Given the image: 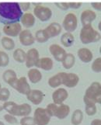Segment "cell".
Listing matches in <instances>:
<instances>
[{
  "label": "cell",
  "mask_w": 101,
  "mask_h": 125,
  "mask_svg": "<svg viewBox=\"0 0 101 125\" xmlns=\"http://www.w3.org/2000/svg\"><path fill=\"white\" fill-rule=\"evenodd\" d=\"M45 30L49 38H52L58 36L61 33L62 27H61V25L60 23L57 22H53L48 25Z\"/></svg>",
  "instance_id": "obj_19"
},
{
  "label": "cell",
  "mask_w": 101,
  "mask_h": 125,
  "mask_svg": "<svg viewBox=\"0 0 101 125\" xmlns=\"http://www.w3.org/2000/svg\"><path fill=\"white\" fill-rule=\"evenodd\" d=\"M83 120V113L81 110H76L72 115L71 123L73 125H79L82 122Z\"/></svg>",
  "instance_id": "obj_30"
},
{
  "label": "cell",
  "mask_w": 101,
  "mask_h": 125,
  "mask_svg": "<svg viewBox=\"0 0 101 125\" xmlns=\"http://www.w3.org/2000/svg\"><path fill=\"white\" fill-rule=\"evenodd\" d=\"M48 85L51 88H58L61 85H62L61 83V72L57 73L56 75L51 76V78L48 79Z\"/></svg>",
  "instance_id": "obj_29"
},
{
  "label": "cell",
  "mask_w": 101,
  "mask_h": 125,
  "mask_svg": "<svg viewBox=\"0 0 101 125\" xmlns=\"http://www.w3.org/2000/svg\"><path fill=\"white\" fill-rule=\"evenodd\" d=\"M0 125H5V124H4L2 121H1V120H0Z\"/></svg>",
  "instance_id": "obj_44"
},
{
  "label": "cell",
  "mask_w": 101,
  "mask_h": 125,
  "mask_svg": "<svg viewBox=\"0 0 101 125\" xmlns=\"http://www.w3.org/2000/svg\"><path fill=\"white\" fill-rule=\"evenodd\" d=\"M83 99H86L94 103H101V84L99 82H93L86 89Z\"/></svg>",
  "instance_id": "obj_3"
},
{
  "label": "cell",
  "mask_w": 101,
  "mask_h": 125,
  "mask_svg": "<svg viewBox=\"0 0 101 125\" xmlns=\"http://www.w3.org/2000/svg\"><path fill=\"white\" fill-rule=\"evenodd\" d=\"M11 87L13 88L17 92L23 94L27 95L29 93V92L31 90L30 89V84L27 81V79L26 77H20V78H17L16 82L12 85Z\"/></svg>",
  "instance_id": "obj_8"
},
{
  "label": "cell",
  "mask_w": 101,
  "mask_h": 125,
  "mask_svg": "<svg viewBox=\"0 0 101 125\" xmlns=\"http://www.w3.org/2000/svg\"><path fill=\"white\" fill-rule=\"evenodd\" d=\"M80 41L83 44H89L100 41V33L92 27V25L83 26L79 33Z\"/></svg>",
  "instance_id": "obj_2"
},
{
  "label": "cell",
  "mask_w": 101,
  "mask_h": 125,
  "mask_svg": "<svg viewBox=\"0 0 101 125\" xmlns=\"http://www.w3.org/2000/svg\"><path fill=\"white\" fill-rule=\"evenodd\" d=\"M45 94L39 89H31L27 95V100L34 105L41 104L45 99Z\"/></svg>",
  "instance_id": "obj_13"
},
{
  "label": "cell",
  "mask_w": 101,
  "mask_h": 125,
  "mask_svg": "<svg viewBox=\"0 0 101 125\" xmlns=\"http://www.w3.org/2000/svg\"><path fill=\"white\" fill-rule=\"evenodd\" d=\"M20 21L23 27L26 29H30L34 26L35 22H36V18L31 12H26L22 15Z\"/></svg>",
  "instance_id": "obj_20"
},
{
  "label": "cell",
  "mask_w": 101,
  "mask_h": 125,
  "mask_svg": "<svg viewBox=\"0 0 101 125\" xmlns=\"http://www.w3.org/2000/svg\"><path fill=\"white\" fill-rule=\"evenodd\" d=\"M55 6L58 9H60L61 10H63V11L68 10L69 9L68 2H56Z\"/></svg>",
  "instance_id": "obj_37"
},
{
  "label": "cell",
  "mask_w": 101,
  "mask_h": 125,
  "mask_svg": "<svg viewBox=\"0 0 101 125\" xmlns=\"http://www.w3.org/2000/svg\"><path fill=\"white\" fill-rule=\"evenodd\" d=\"M1 44L2 47H3L4 49L6 51H12L15 48V42L12 39V37L5 36L2 37L1 39Z\"/></svg>",
  "instance_id": "obj_27"
},
{
  "label": "cell",
  "mask_w": 101,
  "mask_h": 125,
  "mask_svg": "<svg viewBox=\"0 0 101 125\" xmlns=\"http://www.w3.org/2000/svg\"><path fill=\"white\" fill-rule=\"evenodd\" d=\"M61 27L66 32L72 33L76 31L78 27V18L76 14L73 12L68 13L65 16Z\"/></svg>",
  "instance_id": "obj_5"
},
{
  "label": "cell",
  "mask_w": 101,
  "mask_h": 125,
  "mask_svg": "<svg viewBox=\"0 0 101 125\" xmlns=\"http://www.w3.org/2000/svg\"><path fill=\"white\" fill-rule=\"evenodd\" d=\"M10 63V57L6 52L0 51V67H6Z\"/></svg>",
  "instance_id": "obj_32"
},
{
  "label": "cell",
  "mask_w": 101,
  "mask_h": 125,
  "mask_svg": "<svg viewBox=\"0 0 101 125\" xmlns=\"http://www.w3.org/2000/svg\"><path fill=\"white\" fill-rule=\"evenodd\" d=\"M61 83L68 88H74L79 82V77L76 73L72 72H61Z\"/></svg>",
  "instance_id": "obj_7"
},
{
  "label": "cell",
  "mask_w": 101,
  "mask_h": 125,
  "mask_svg": "<svg viewBox=\"0 0 101 125\" xmlns=\"http://www.w3.org/2000/svg\"><path fill=\"white\" fill-rule=\"evenodd\" d=\"M83 102L85 103V111L86 114L88 116H93L96 114V111H97V108H96V103L90 101L86 99H83Z\"/></svg>",
  "instance_id": "obj_26"
},
{
  "label": "cell",
  "mask_w": 101,
  "mask_h": 125,
  "mask_svg": "<svg viewBox=\"0 0 101 125\" xmlns=\"http://www.w3.org/2000/svg\"><path fill=\"white\" fill-rule=\"evenodd\" d=\"M69 114H70V107L68 105L65 104V103L56 104L54 117L60 120H63L65 118H66Z\"/></svg>",
  "instance_id": "obj_15"
},
{
  "label": "cell",
  "mask_w": 101,
  "mask_h": 125,
  "mask_svg": "<svg viewBox=\"0 0 101 125\" xmlns=\"http://www.w3.org/2000/svg\"><path fill=\"white\" fill-rule=\"evenodd\" d=\"M61 43L65 47H72L75 43V37L72 33L65 32L61 37Z\"/></svg>",
  "instance_id": "obj_24"
},
{
  "label": "cell",
  "mask_w": 101,
  "mask_h": 125,
  "mask_svg": "<svg viewBox=\"0 0 101 125\" xmlns=\"http://www.w3.org/2000/svg\"><path fill=\"white\" fill-rule=\"evenodd\" d=\"M61 64L65 69H71L76 64V57L72 53H67L61 61Z\"/></svg>",
  "instance_id": "obj_25"
},
{
  "label": "cell",
  "mask_w": 101,
  "mask_h": 125,
  "mask_svg": "<svg viewBox=\"0 0 101 125\" xmlns=\"http://www.w3.org/2000/svg\"><path fill=\"white\" fill-rule=\"evenodd\" d=\"M3 118L7 123L10 124H16L18 123V120H17V118L16 117V116H13L10 114H5Z\"/></svg>",
  "instance_id": "obj_36"
},
{
  "label": "cell",
  "mask_w": 101,
  "mask_h": 125,
  "mask_svg": "<svg viewBox=\"0 0 101 125\" xmlns=\"http://www.w3.org/2000/svg\"><path fill=\"white\" fill-rule=\"evenodd\" d=\"M91 69L96 73H100L101 72V58H96L93 60L91 65Z\"/></svg>",
  "instance_id": "obj_33"
},
{
  "label": "cell",
  "mask_w": 101,
  "mask_h": 125,
  "mask_svg": "<svg viewBox=\"0 0 101 125\" xmlns=\"http://www.w3.org/2000/svg\"><path fill=\"white\" fill-rule=\"evenodd\" d=\"M3 105H4V103L0 100V112L3 110Z\"/></svg>",
  "instance_id": "obj_42"
},
{
  "label": "cell",
  "mask_w": 101,
  "mask_h": 125,
  "mask_svg": "<svg viewBox=\"0 0 101 125\" xmlns=\"http://www.w3.org/2000/svg\"><path fill=\"white\" fill-rule=\"evenodd\" d=\"M33 118L35 125H47L51 120V117L46 110L41 107H38L35 110Z\"/></svg>",
  "instance_id": "obj_6"
},
{
  "label": "cell",
  "mask_w": 101,
  "mask_h": 125,
  "mask_svg": "<svg viewBox=\"0 0 101 125\" xmlns=\"http://www.w3.org/2000/svg\"><path fill=\"white\" fill-rule=\"evenodd\" d=\"M32 111V107L28 103H22V104H16L14 116L17 117H25L29 116Z\"/></svg>",
  "instance_id": "obj_21"
},
{
  "label": "cell",
  "mask_w": 101,
  "mask_h": 125,
  "mask_svg": "<svg viewBox=\"0 0 101 125\" xmlns=\"http://www.w3.org/2000/svg\"><path fill=\"white\" fill-rule=\"evenodd\" d=\"M96 18V12L91 10H86L81 13L80 21L81 23L83 26L90 25Z\"/></svg>",
  "instance_id": "obj_17"
},
{
  "label": "cell",
  "mask_w": 101,
  "mask_h": 125,
  "mask_svg": "<svg viewBox=\"0 0 101 125\" xmlns=\"http://www.w3.org/2000/svg\"><path fill=\"white\" fill-rule=\"evenodd\" d=\"M10 97V91L7 88H2L0 89V100L6 102Z\"/></svg>",
  "instance_id": "obj_34"
},
{
  "label": "cell",
  "mask_w": 101,
  "mask_h": 125,
  "mask_svg": "<svg viewBox=\"0 0 101 125\" xmlns=\"http://www.w3.org/2000/svg\"><path fill=\"white\" fill-rule=\"evenodd\" d=\"M20 7L22 11H24V12H27L30 10V2H20L19 3Z\"/></svg>",
  "instance_id": "obj_38"
},
{
  "label": "cell",
  "mask_w": 101,
  "mask_h": 125,
  "mask_svg": "<svg viewBox=\"0 0 101 125\" xmlns=\"http://www.w3.org/2000/svg\"><path fill=\"white\" fill-rule=\"evenodd\" d=\"M18 2H0V23L4 25L20 22L23 15Z\"/></svg>",
  "instance_id": "obj_1"
},
{
  "label": "cell",
  "mask_w": 101,
  "mask_h": 125,
  "mask_svg": "<svg viewBox=\"0 0 101 125\" xmlns=\"http://www.w3.org/2000/svg\"><path fill=\"white\" fill-rule=\"evenodd\" d=\"M77 56L81 62L84 63H90L93 58V52L87 47H81L77 51Z\"/></svg>",
  "instance_id": "obj_18"
},
{
  "label": "cell",
  "mask_w": 101,
  "mask_h": 125,
  "mask_svg": "<svg viewBox=\"0 0 101 125\" xmlns=\"http://www.w3.org/2000/svg\"><path fill=\"white\" fill-rule=\"evenodd\" d=\"M27 77L30 83L36 84L41 81L42 73L37 68H31L27 72Z\"/></svg>",
  "instance_id": "obj_22"
},
{
  "label": "cell",
  "mask_w": 101,
  "mask_h": 125,
  "mask_svg": "<svg viewBox=\"0 0 101 125\" xmlns=\"http://www.w3.org/2000/svg\"><path fill=\"white\" fill-rule=\"evenodd\" d=\"M2 79L8 85L12 86V85L13 84L16 82V80L17 79V75H16V73L14 70L7 69L3 72Z\"/></svg>",
  "instance_id": "obj_23"
},
{
  "label": "cell",
  "mask_w": 101,
  "mask_h": 125,
  "mask_svg": "<svg viewBox=\"0 0 101 125\" xmlns=\"http://www.w3.org/2000/svg\"><path fill=\"white\" fill-rule=\"evenodd\" d=\"M13 59L18 63H24L26 61V52L22 48H17L12 54Z\"/></svg>",
  "instance_id": "obj_31"
},
{
  "label": "cell",
  "mask_w": 101,
  "mask_h": 125,
  "mask_svg": "<svg viewBox=\"0 0 101 125\" xmlns=\"http://www.w3.org/2000/svg\"><path fill=\"white\" fill-rule=\"evenodd\" d=\"M54 66V62L49 57H43L39 58L37 62L35 64V67L37 68H41L44 71H51Z\"/></svg>",
  "instance_id": "obj_16"
},
{
  "label": "cell",
  "mask_w": 101,
  "mask_h": 125,
  "mask_svg": "<svg viewBox=\"0 0 101 125\" xmlns=\"http://www.w3.org/2000/svg\"><path fill=\"white\" fill-rule=\"evenodd\" d=\"M34 38H35V41H37L38 43H41V44L46 43L48 40L50 39L45 29L38 30V31L35 33Z\"/></svg>",
  "instance_id": "obj_28"
},
{
  "label": "cell",
  "mask_w": 101,
  "mask_h": 125,
  "mask_svg": "<svg viewBox=\"0 0 101 125\" xmlns=\"http://www.w3.org/2000/svg\"><path fill=\"white\" fill-rule=\"evenodd\" d=\"M49 51L52 55V57L55 58V60L59 62H61L65 54H67L66 51L65 50L64 47L58 44H51L49 47Z\"/></svg>",
  "instance_id": "obj_12"
},
{
  "label": "cell",
  "mask_w": 101,
  "mask_h": 125,
  "mask_svg": "<svg viewBox=\"0 0 101 125\" xmlns=\"http://www.w3.org/2000/svg\"><path fill=\"white\" fill-rule=\"evenodd\" d=\"M40 58L39 51L36 48H30L26 52V66L28 68H31L35 66L37 60Z\"/></svg>",
  "instance_id": "obj_11"
},
{
  "label": "cell",
  "mask_w": 101,
  "mask_h": 125,
  "mask_svg": "<svg viewBox=\"0 0 101 125\" xmlns=\"http://www.w3.org/2000/svg\"><path fill=\"white\" fill-rule=\"evenodd\" d=\"M20 123V125H35L33 117H30V116L22 117Z\"/></svg>",
  "instance_id": "obj_35"
},
{
  "label": "cell",
  "mask_w": 101,
  "mask_h": 125,
  "mask_svg": "<svg viewBox=\"0 0 101 125\" xmlns=\"http://www.w3.org/2000/svg\"><path fill=\"white\" fill-rule=\"evenodd\" d=\"M2 89V85H1V83H0V89Z\"/></svg>",
  "instance_id": "obj_45"
},
{
  "label": "cell",
  "mask_w": 101,
  "mask_h": 125,
  "mask_svg": "<svg viewBox=\"0 0 101 125\" xmlns=\"http://www.w3.org/2000/svg\"><path fill=\"white\" fill-rule=\"evenodd\" d=\"M34 16L41 22H47L52 16V11L49 7L37 5L34 9Z\"/></svg>",
  "instance_id": "obj_4"
},
{
  "label": "cell",
  "mask_w": 101,
  "mask_h": 125,
  "mask_svg": "<svg viewBox=\"0 0 101 125\" xmlns=\"http://www.w3.org/2000/svg\"><path fill=\"white\" fill-rule=\"evenodd\" d=\"M19 37V41L20 44L25 46V47H29L33 45L35 43V38L33 33L29 29H25L22 30L21 32L18 35Z\"/></svg>",
  "instance_id": "obj_10"
},
{
  "label": "cell",
  "mask_w": 101,
  "mask_h": 125,
  "mask_svg": "<svg viewBox=\"0 0 101 125\" xmlns=\"http://www.w3.org/2000/svg\"><path fill=\"white\" fill-rule=\"evenodd\" d=\"M68 6H69V9L77 10V9H79L82 6V2H68Z\"/></svg>",
  "instance_id": "obj_39"
},
{
  "label": "cell",
  "mask_w": 101,
  "mask_h": 125,
  "mask_svg": "<svg viewBox=\"0 0 101 125\" xmlns=\"http://www.w3.org/2000/svg\"><path fill=\"white\" fill-rule=\"evenodd\" d=\"M90 125H101V120L100 119H94L92 120Z\"/></svg>",
  "instance_id": "obj_41"
},
{
  "label": "cell",
  "mask_w": 101,
  "mask_h": 125,
  "mask_svg": "<svg viewBox=\"0 0 101 125\" xmlns=\"http://www.w3.org/2000/svg\"><path fill=\"white\" fill-rule=\"evenodd\" d=\"M22 31V25L19 22L4 25L2 31L5 35L10 37H16Z\"/></svg>",
  "instance_id": "obj_9"
},
{
  "label": "cell",
  "mask_w": 101,
  "mask_h": 125,
  "mask_svg": "<svg viewBox=\"0 0 101 125\" xmlns=\"http://www.w3.org/2000/svg\"><path fill=\"white\" fill-rule=\"evenodd\" d=\"M91 6L96 10H97V11H100L101 10V2H92L91 3Z\"/></svg>",
  "instance_id": "obj_40"
},
{
  "label": "cell",
  "mask_w": 101,
  "mask_h": 125,
  "mask_svg": "<svg viewBox=\"0 0 101 125\" xmlns=\"http://www.w3.org/2000/svg\"><path fill=\"white\" fill-rule=\"evenodd\" d=\"M100 25H101V23H100H100H99V31H100V30H101Z\"/></svg>",
  "instance_id": "obj_43"
},
{
  "label": "cell",
  "mask_w": 101,
  "mask_h": 125,
  "mask_svg": "<svg viewBox=\"0 0 101 125\" xmlns=\"http://www.w3.org/2000/svg\"><path fill=\"white\" fill-rule=\"evenodd\" d=\"M0 37H1V32H0Z\"/></svg>",
  "instance_id": "obj_46"
},
{
  "label": "cell",
  "mask_w": 101,
  "mask_h": 125,
  "mask_svg": "<svg viewBox=\"0 0 101 125\" xmlns=\"http://www.w3.org/2000/svg\"><path fill=\"white\" fill-rule=\"evenodd\" d=\"M68 97V93L64 88H58L52 93V100L55 104H61Z\"/></svg>",
  "instance_id": "obj_14"
}]
</instances>
